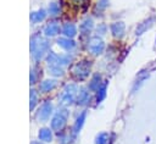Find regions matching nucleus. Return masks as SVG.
<instances>
[{"instance_id": "1", "label": "nucleus", "mask_w": 156, "mask_h": 144, "mask_svg": "<svg viewBox=\"0 0 156 144\" xmlns=\"http://www.w3.org/2000/svg\"><path fill=\"white\" fill-rule=\"evenodd\" d=\"M89 67H90V63H88L87 61H82L79 63H77L72 72H73V76L77 78V79H84L88 77L89 74Z\"/></svg>"}, {"instance_id": "2", "label": "nucleus", "mask_w": 156, "mask_h": 144, "mask_svg": "<svg viewBox=\"0 0 156 144\" xmlns=\"http://www.w3.org/2000/svg\"><path fill=\"white\" fill-rule=\"evenodd\" d=\"M67 116H68V112L66 110H60L56 116L52 118L51 121V127L52 129L55 131H60L63 128V126L66 124V120H67Z\"/></svg>"}, {"instance_id": "3", "label": "nucleus", "mask_w": 156, "mask_h": 144, "mask_svg": "<svg viewBox=\"0 0 156 144\" xmlns=\"http://www.w3.org/2000/svg\"><path fill=\"white\" fill-rule=\"evenodd\" d=\"M76 92H77V87L74 84H69L65 88L62 96H61V101L63 104H71L76 96Z\"/></svg>"}, {"instance_id": "4", "label": "nucleus", "mask_w": 156, "mask_h": 144, "mask_svg": "<svg viewBox=\"0 0 156 144\" xmlns=\"http://www.w3.org/2000/svg\"><path fill=\"white\" fill-rule=\"evenodd\" d=\"M48 49V43L45 40H41L39 39L38 41H35V39H33V43H32V50H33V54L35 57H40Z\"/></svg>"}, {"instance_id": "5", "label": "nucleus", "mask_w": 156, "mask_h": 144, "mask_svg": "<svg viewBox=\"0 0 156 144\" xmlns=\"http://www.w3.org/2000/svg\"><path fill=\"white\" fill-rule=\"evenodd\" d=\"M89 50L94 54V55H98V54H101L102 50H104V41L100 39V38H93L89 43Z\"/></svg>"}, {"instance_id": "6", "label": "nucleus", "mask_w": 156, "mask_h": 144, "mask_svg": "<svg viewBox=\"0 0 156 144\" xmlns=\"http://www.w3.org/2000/svg\"><path fill=\"white\" fill-rule=\"evenodd\" d=\"M154 22H155V17H150V18L145 20L144 22L139 23V26L136 27V31H135L136 35H140V34L145 33V32H146V31H147V29L154 24Z\"/></svg>"}, {"instance_id": "7", "label": "nucleus", "mask_w": 156, "mask_h": 144, "mask_svg": "<svg viewBox=\"0 0 156 144\" xmlns=\"http://www.w3.org/2000/svg\"><path fill=\"white\" fill-rule=\"evenodd\" d=\"M124 29H126V26L123 22H115L111 24V32L116 38H121L124 34Z\"/></svg>"}, {"instance_id": "8", "label": "nucleus", "mask_w": 156, "mask_h": 144, "mask_svg": "<svg viewBox=\"0 0 156 144\" xmlns=\"http://www.w3.org/2000/svg\"><path fill=\"white\" fill-rule=\"evenodd\" d=\"M51 110H52V106H51V104L50 103H45L41 107H40V111H39V113H38V118L39 120H48L49 118V116H50V113H51Z\"/></svg>"}, {"instance_id": "9", "label": "nucleus", "mask_w": 156, "mask_h": 144, "mask_svg": "<svg viewBox=\"0 0 156 144\" xmlns=\"http://www.w3.org/2000/svg\"><path fill=\"white\" fill-rule=\"evenodd\" d=\"M57 43H58L60 46H62V48L66 49V50H69V49L74 48V41L71 40L69 38H60V39L57 40Z\"/></svg>"}, {"instance_id": "10", "label": "nucleus", "mask_w": 156, "mask_h": 144, "mask_svg": "<svg viewBox=\"0 0 156 144\" xmlns=\"http://www.w3.org/2000/svg\"><path fill=\"white\" fill-rule=\"evenodd\" d=\"M60 32V27L56 23H50L45 27V34L46 35H55Z\"/></svg>"}, {"instance_id": "11", "label": "nucleus", "mask_w": 156, "mask_h": 144, "mask_svg": "<svg viewBox=\"0 0 156 144\" xmlns=\"http://www.w3.org/2000/svg\"><path fill=\"white\" fill-rule=\"evenodd\" d=\"M62 33H63L66 37L71 38V37L76 35V27H74L72 23H67V24H65V26H63Z\"/></svg>"}, {"instance_id": "12", "label": "nucleus", "mask_w": 156, "mask_h": 144, "mask_svg": "<svg viewBox=\"0 0 156 144\" xmlns=\"http://www.w3.org/2000/svg\"><path fill=\"white\" fill-rule=\"evenodd\" d=\"M77 100H78V104H80V105H83V104H87V103L89 101V93H88L87 90L82 89V90L79 92V94H78V98H77Z\"/></svg>"}, {"instance_id": "13", "label": "nucleus", "mask_w": 156, "mask_h": 144, "mask_svg": "<svg viewBox=\"0 0 156 144\" xmlns=\"http://www.w3.org/2000/svg\"><path fill=\"white\" fill-rule=\"evenodd\" d=\"M39 139L44 142H50L51 140V131L48 128H43L39 132Z\"/></svg>"}, {"instance_id": "14", "label": "nucleus", "mask_w": 156, "mask_h": 144, "mask_svg": "<svg viewBox=\"0 0 156 144\" xmlns=\"http://www.w3.org/2000/svg\"><path fill=\"white\" fill-rule=\"evenodd\" d=\"M55 85H56V82H55V81H45V82L41 83L40 89H41L43 92H50L51 89L55 88Z\"/></svg>"}, {"instance_id": "15", "label": "nucleus", "mask_w": 156, "mask_h": 144, "mask_svg": "<svg viewBox=\"0 0 156 144\" xmlns=\"http://www.w3.org/2000/svg\"><path fill=\"white\" fill-rule=\"evenodd\" d=\"M100 79H101V77H100L99 74H95V76L93 77V79H91L90 84H89V88H90L91 90L99 89V88H100Z\"/></svg>"}, {"instance_id": "16", "label": "nucleus", "mask_w": 156, "mask_h": 144, "mask_svg": "<svg viewBox=\"0 0 156 144\" xmlns=\"http://www.w3.org/2000/svg\"><path fill=\"white\" fill-rule=\"evenodd\" d=\"M84 120H85V112H82V113L78 116V118H77V121H76V123H74V128H73V129H74L76 133L80 129V127H82Z\"/></svg>"}, {"instance_id": "17", "label": "nucleus", "mask_w": 156, "mask_h": 144, "mask_svg": "<svg viewBox=\"0 0 156 144\" xmlns=\"http://www.w3.org/2000/svg\"><path fill=\"white\" fill-rule=\"evenodd\" d=\"M44 17H45V12H44V10H40V11H38V12L32 13L30 20H32L33 22H40L41 20H44Z\"/></svg>"}, {"instance_id": "18", "label": "nucleus", "mask_w": 156, "mask_h": 144, "mask_svg": "<svg viewBox=\"0 0 156 144\" xmlns=\"http://www.w3.org/2000/svg\"><path fill=\"white\" fill-rule=\"evenodd\" d=\"M93 27V21L91 20H85L82 24H80V31L83 33H88Z\"/></svg>"}, {"instance_id": "19", "label": "nucleus", "mask_w": 156, "mask_h": 144, "mask_svg": "<svg viewBox=\"0 0 156 144\" xmlns=\"http://www.w3.org/2000/svg\"><path fill=\"white\" fill-rule=\"evenodd\" d=\"M69 1V4L71 5H73V6H76V7H87V5H88V1L89 0H68Z\"/></svg>"}, {"instance_id": "20", "label": "nucleus", "mask_w": 156, "mask_h": 144, "mask_svg": "<svg viewBox=\"0 0 156 144\" xmlns=\"http://www.w3.org/2000/svg\"><path fill=\"white\" fill-rule=\"evenodd\" d=\"M108 140V134L107 133H101L96 138V144H106Z\"/></svg>"}, {"instance_id": "21", "label": "nucleus", "mask_w": 156, "mask_h": 144, "mask_svg": "<svg viewBox=\"0 0 156 144\" xmlns=\"http://www.w3.org/2000/svg\"><path fill=\"white\" fill-rule=\"evenodd\" d=\"M58 11H60V7H58V5H57L56 2L50 4V6H49V12H50L51 15H56V13H58Z\"/></svg>"}, {"instance_id": "22", "label": "nucleus", "mask_w": 156, "mask_h": 144, "mask_svg": "<svg viewBox=\"0 0 156 144\" xmlns=\"http://www.w3.org/2000/svg\"><path fill=\"white\" fill-rule=\"evenodd\" d=\"M50 71L55 76H61L62 74V70L60 68V66H50Z\"/></svg>"}, {"instance_id": "23", "label": "nucleus", "mask_w": 156, "mask_h": 144, "mask_svg": "<svg viewBox=\"0 0 156 144\" xmlns=\"http://www.w3.org/2000/svg\"><path fill=\"white\" fill-rule=\"evenodd\" d=\"M99 94H98V101H100V100H102V98L105 96V94H106V87L105 85H102L100 89H99Z\"/></svg>"}, {"instance_id": "24", "label": "nucleus", "mask_w": 156, "mask_h": 144, "mask_svg": "<svg viewBox=\"0 0 156 144\" xmlns=\"http://www.w3.org/2000/svg\"><path fill=\"white\" fill-rule=\"evenodd\" d=\"M30 96H32V104H30V107H33V106H34V104L37 103V101H35V100H37V95H35L34 90H32V93H30Z\"/></svg>"}]
</instances>
